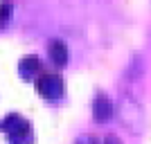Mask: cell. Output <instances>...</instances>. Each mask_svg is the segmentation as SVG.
<instances>
[{
  "label": "cell",
  "mask_w": 151,
  "mask_h": 144,
  "mask_svg": "<svg viewBox=\"0 0 151 144\" xmlns=\"http://www.w3.org/2000/svg\"><path fill=\"white\" fill-rule=\"evenodd\" d=\"M0 128L7 133V138H9V142H12V144H27V142H29V138H32L29 122L23 119L20 115H16V113L7 115V117L2 119Z\"/></svg>",
  "instance_id": "obj_2"
},
{
  "label": "cell",
  "mask_w": 151,
  "mask_h": 144,
  "mask_svg": "<svg viewBox=\"0 0 151 144\" xmlns=\"http://www.w3.org/2000/svg\"><path fill=\"white\" fill-rule=\"evenodd\" d=\"M75 144H97V140H95L93 135H79Z\"/></svg>",
  "instance_id": "obj_8"
},
{
  "label": "cell",
  "mask_w": 151,
  "mask_h": 144,
  "mask_svg": "<svg viewBox=\"0 0 151 144\" xmlns=\"http://www.w3.org/2000/svg\"><path fill=\"white\" fill-rule=\"evenodd\" d=\"M104 144H122V142H120L117 135H106V138H104Z\"/></svg>",
  "instance_id": "obj_9"
},
{
  "label": "cell",
  "mask_w": 151,
  "mask_h": 144,
  "mask_svg": "<svg viewBox=\"0 0 151 144\" xmlns=\"http://www.w3.org/2000/svg\"><path fill=\"white\" fill-rule=\"evenodd\" d=\"M18 70H20V75L25 77V79H29L32 75H36L38 70H41V63H38L36 57H25V59H20Z\"/></svg>",
  "instance_id": "obj_6"
},
{
  "label": "cell",
  "mask_w": 151,
  "mask_h": 144,
  "mask_svg": "<svg viewBox=\"0 0 151 144\" xmlns=\"http://www.w3.org/2000/svg\"><path fill=\"white\" fill-rule=\"evenodd\" d=\"M117 113H120L122 124H126L133 133H138L142 128V108L129 92L120 95V104H117Z\"/></svg>",
  "instance_id": "obj_1"
},
{
  "label": "cell",
  "mask_w": 151,
  "mask_h": 144,
  "mask_svg": "<svg viewBox=\"0 0 151 144\" xmlns=\"http://www.w3.org/2000/svg\"><path fill=\"white\" fill-rule=\"evenodd\" d=\"M47 52H50V59L54 65H59V68H63L65 63H68V47H65V43L63 41H52L50 47H47Z\"/></svg>",
  "instance_id": "obj_5"
},
{
  "label": "cell",
  "mask_w": 151,
  "mask_h": 144,
  "mask_svg": "<svg viewBox=\"0 0 151 144\" xmlns=\"http://www.w3.org/2000/svg\"><path fill=\"white\" fill-rule=\"evenodd\" d=\"M36 88H38V92L43 95L45 99H59V97L63 95V79L59 75L47 72V75H41V77H38Z\"/></svg>",
  "instance_id": "obj_3"
},
{
  "label": "cell",
  "mask_w": 151,
  "mask_h": 144,
  "mask_svg": "<svg viewBox=\"0 0 151 144\" xmlns=\"http://www.w3.org/2000/svg\"><path fill=\"white\" fill-rule=\"evenodd\" d=\"M113 110H115L113 101L108 99L104 92H99L95 97V101H93V119L95 122H99V124L108 122V119L113 117Z\"/></svg>",
  "instance_id": "obj_4"
},
{
  "label": "cell",
  "mask_w": 151,
  "mask_h": 144,
  "mask_svg": "<svg viewBox=\"0 0 151 144\" xmlns=\"http://www.w3.org/2000/svg\"><path fill=\"white\" fill-rule=\"evenodd\" d=\"M9 16H12V5H9V2H2V5H0V27L7 25Z\"/></svg>",
  "instance_id": "obj_7"
}]
</instances>
